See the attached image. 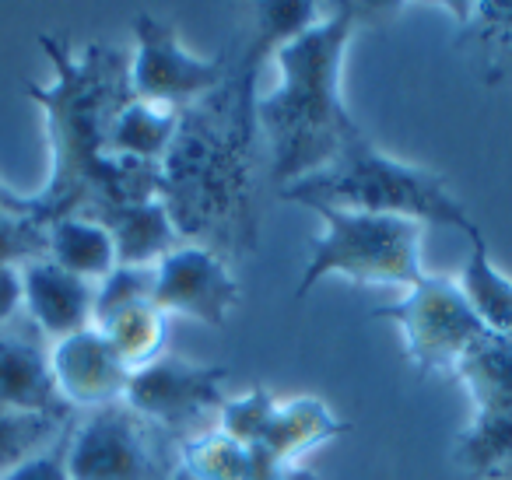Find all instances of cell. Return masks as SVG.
Masks as SVG:
<instances>
[{
  "mask_svg": "<svg viewBox=\"0 0 512 480\" xmlns=\"http://www.w3.org/2000/svg\"><path fill=\"white\" fill-rule=\"evenodd\" d=\"M46 260L88 284H99L120 267L113 235L106 232V225L85 214H67L46 225Z\"/></svg>",
  "mask_w": 512,
  "mask_h": 480,
  "instance_id": "e0dca14e",
  "label": "cell"
},
{
  "mask_svg": "<svg viewBox=\"0 0 512 480\" xmlns=\"http://www.w3.org/2000/svg\"><path fill=\"white\" fill-rule=\"evenodd\" d=\"M92 309L95 284L60 270L46 256L22 263V312L39 337H50L57 344L71 333L88 330L95 326Z\"/></svg>",
  "mask_w": 512,
  "mask_h": 480,
  "instance_id": "7c38bea8",
  "label": "cell"
},
{
  "mask_svg": "<svg viewBox=\"0 0 512 480\" xmlns=\"http://www.w3.org/2000/svg\"><path fill=\"white\" fill-rule=\"evenodd\" d=\"M348 428L351 424L337 421V417L330 414L327 403L313 400V396H299V400L278 403V407H274V414H271V421H267L260 442L249 445V449H253L256 456L271 459V463L292 466L302 452H309L313 445L327 442V438L344 435Z\"/></svg>",
  "mask_w": 512,
  "mask_h": 480,
  "instance_id": "9a60e30c",
  "label": "cell"
},
{
  "mask_svg": "<svg viewBox=\"0 0 512 480\" xmlns=\"http://www.w3.org/2000/svg\"><path fill=\"white\" fill-rule=\"evenodd\" d=\"M456 463L477 480H512V424L470 421Z\"/></svg>",
  "mask_w": 512,
  "mask_h": 480,
  "instance_id": "7402d4cb",
  "label": "cell"
},
{
  "mask_svg": "<svg viewBox=\"0 0 512 480\" xmlns=\"http://www.w3.org/2000/svg\"><path fill=\"white\" fill-rule=\"evenodd\" d=\"M155 309L162 316H190L207 326H225L239 302V281L221 253L183 242L155 263Z\"/></svg>",
  "mask_w": 512,
  "mask_h": 480,
  "instance_id": "30bf717a",
  "label": "cell"
},
{
  "mask_svg": "<svg viewBox=\"0 0 512 480\" xmlns=\"http://www.w3.org/2000/svg\"><path fill=\"white\" fill-rule=\"evenodd\" d=\"M316 214L323 218V235L313 242V256L295 288V302H302L330 274L348 277L355 284L404 291L425 277L418 221L390 218V214L337 211V207H316Z\"/></svg>",
  "mask_w": 512,
  "mask_h": 480,
  "instance_id": "5b68a950",
  "label": "cell"
},
{
  "mask_svg": "<svg viewBox=\"0 0 512 480\" xmlns=\"http://www.w3.org/2000/svg\"><path fill=\"white\" fill-rule=\"evenodd\" d=\"M39 256H46L43 221L0 207V267H22Z\"/></svg>",
  "mask_w": 512,
  "mask_h": 480,
  "instance_id": "4316f807",
  "label": "cell"
},
{
  "mask_svg": "<svg viewBox=\"0 0 512 480\" xmlns=\"http://www.w3.org/2000/svg\"><path fill=\"white\" fill-rule=\"evenodd\" d=\"M53 67L50 85H29L50 134V179L39 190L46 225L67 214L158 197V165L109 155V127L130 95V57L120 46L88 43L74 50L64 36H39Z\"/></svg>",
  "mask_w": 512,
  "mask_h": 480,
  "instance_id": "6da1fadb",
  "label": "cell"
},
{
  "mask_svg": "<svg viewBox=\"0 0 512 480\" xmlns=\"http://www.w3.org/2000/svg\"><path fill=\"white\" fill-rule=\"evenodd\" d=\"M278 193L281 200H292L309 211L337 207V211L390 214V218H407L418 225L456 228L463 235L474 228V218L449 193L439 172L386 155L365 134L351 141L327 169L281 186Z\"/></svg>",
  "mask_w": 512,
  "mask_h": 480,
  "instance_id": "277c9868",
  "label": "cell"
},
{
  "mask_svg": "<svg viewBox=\"0 0 512 480\" xmlns=\"http://www.w3.org/2000/svg\"><path fill=\"white\" fill-rule=\"evenodd\" d=\"M225 57H197L183 46L169 22L151 15L134 18L130 95L162 109H190L225 81Z\"/></svg>",
  "mask_w": 512,
  "mask_h": 480,
  "instance_id": "ba28073f",
  "label": "cell"
},
{
  "mask_svg": "<svg viewBox=\"0 0 512 480\" xmlns=\"http://www.w3.org/2000/svg\"><path fill=\"white\" fill-rule=\"evenodd\" d=\"M0 207H4V211H15V214H29V218H39L46 225L39 193H22L11 183H4V179H0Z\"/></svg>",
  "mask_w": 512,
  "mask_h": 480,
  "instance_id": "f546056e",
  "label": "cell"
},
{
  "mask_svg": "<svg viewBox=\"0 0 512 480\" xmlns=\"http://www.w3.org/2000/svg\"><path fill=\"white\" fill-rule=\"evenodd\" d=\"M365 15H372L365 4H337L274 53L281 81L271 95L256 99V130L271 144V179L278 190L327 169L362 137L344 106L341 74Z\"/></svg>",
  "mask_w": 512,
  "mask_h": 480,
  "instance_id": "3957f363",
  "label": "cell"
},
{
  "mask_svg": "<svg viewBox=\"0 0 512 480\" xmlns=\"http://www.w3.org/2000/svg\"><path fill=\"white\" fill-rule=\"evenodd\" d=\"M267 57L249 46L211 95L179 113V127L158 165V197L183 239L207 249H253V137L256 71Z\"/></svg>",
  "mask_w": 512,
  "mask_h": 480,
  "instance_id": "7a4b0ae2",
  "label": "cell"
},
{
  "mask_svg": "<svg viewBox=\"0 0 512 480\" xmlns=\"http://www.w3.org/2000/svg\"><path fill=\"white\" fill-rule=\"evenodd\" d=\"M470 256L467 267L460 274V291L470 302V309L477 312V319L484 323V330L495 337H512V281L502 270L491 263L488 242H484L481 228H470Z\"/></svg>",
  "mask_w": 512,
  "mask_h": 480,
  "instance_id": "ac0fdd59",
  "label": "cell"
},
{
  "mask_svg": "<svg viewBox=\"0 0 512 480\" xmlns=\"http://www.w3.org/2000/svg\"><path fill=\"white\" fill-rule=\"evenodd\" d=\"M323 18V8L309 4V0H295V4H256V36L253 46L264 50L267 57L278 53L285 43H292L295 36L316 25Z\"/></svg>",
  "mask_w": 512,
  "mask_h": 480,
  "instance_id": "d4e9b609",
  "label": "cell"
},
{
  "mask_svg": "<svg viewBox=\"0 0 512 480\" xmlns=\"http://www.w3.org/2000/svg\"><path fill=\"white\" fill-rule=\"evenodd\" d=\"M67 431L50 445V449L36 452V456L25 459L18 470H11L8 477H0V480H71L67 477Z\"/></svg>",
  "mask_w": 512,
  "mask_h": 480,
  "instance_id": "83f0119b",
  "label": "cell"
},
{
  "mask_svg": "<svg viewBox=\"0 0 512 480\" xmlns=\"http://www.w3.org/2000/svg\"><path fill=\"white\" fill-rule=\"evenodd\" d=\"M151 295H155V267H116L113 274H106L95 284L92 323L106 326L120 312L148 305Z\"/></svg>",
  "mask_w": 512,
  "mask_h": 480,
  "instance_id": "cb8c5ba5",
  "label": "cell"
},
{
  "mask_svg": "<svg viewBox=\"0 0 512 480\" xmlns=\"http://www.w3.org/2000/svg\"><path fill=\"white\" fill-rule=\"evenodd\" d=\"M179 463H186L204 480H253V452L221 431H200L183 438Z\"/></svg>",
  "mask_w": 512,
  "mask_h": 480,
  "instance_id": "603a6c76",
  "label": "cell"
},
{
  "mask_svg": "<svg viewBox=\"0 0 512 480\" xmlns=\"http://www.w3.org/2000/svg\"><path fill=\"white\" fill-rule=\"evenodd\" d=\"M179 127L176 109L148 106V102L130 99L116 113L109 127V155L120 162H141V165H162L172 137Z\"/></svg>",
  "mask_w": 512,
  "mask_h": 480,
  "instance_id": "d6986e66",
  "label": "cell"
},
{
  "mask_svg": "<svg viewBox=\"0 0 512 480\" xmlns=\"http://www.w3.org/2000/svg\"><path fill=\"white\" fill-rule=\"evenodd\" d=\"M169 480H204V477H200V473H193L186 463H176V466H172V473H169Z\"/></svg>",
  "mask_w": 512,
  "mask_h": 480,
  "instance_id": "4dcf8cb0",
  "label": "cell"
},
{
  "mask_svg": "<svg viewBox=\"0 0 512 480\" xmlns=\"http://www.w3.org/2000/svg\"><path fill=\"white\" fill-rule=\"evenodd\" d=\"M74 417H46V414H29V410H11L0 407V477H8L11 470L32 459L36 452L50 449Z\"/></svg>",
  "mask_w": 512,
  "mask_h": 480,
  "instance_id": "ffe728a7",
  "label": "cell"
},
{
  "mask_svg": "<svg viewBox=\"0 0 512 480\" xmlns=\"http://www.w3.org/2000/svg\"><path fill=\"white\" fill-rule=\"evenodd\" d=\"M274 407H278V400H274V396L267 393L264 386H253L249 393H242V396H235V400L221 403L218 431L232 438V442H239V445H246V449H249V445L260 442V435H264V428H267V421H271Z\"/></svg>",
  "mask_w": 512,
  "mask_h": 480,
  "instance_id": "484cf974",
  "label": "cell"
},
{
  "mask_svg": "<svg viewBox=\"0 0 512 480\" xmlns=\"http://www.w3.org/2000/svg\"><path fill=\"white\" fill-rule=\"evenodd\" d=\"M50 372L71 410L120 403L130 382V368L123 365V358L99 326L57 340L50 347Z\"/></svg>",
  "mask_w": 512,
  "mask_h": 480,
  "instance_id": "8fae6325",
  "label": "cell"
},
{
  "mask_svg": "<svg viewBox=\"0 0 512 480\" xmlns=\"http://www.w3.org/2000/svg\"><path fill=\"white\" fill-rule=\"evenodd\" d=\"M474 400V421L512 424V337L484 333L456 368Z\"/></svg>",
  "mask_w": 512,
  "mask_h": 480,
  "instance_id": "2e32d148",
  "label": "cell"
},
{
  "mask_svg": "<svg viewBox=\"0 0 512 480\" xmlns=\"http://www.w3.org/2000/svg\"><path fill=\"white\" fill-rule=\"evenodd\" d=\"M165 431L144 421L127 403L95 407L74 417L67 431V477L71 480H169Z\"/></svg>",
  "mask_w": 512,
  "mask_h": 480,
  "instance_id": "52a82bcc",
  "label": "cell"
},
{
  "mask_svg": "<svg viewBox=\"0 0 512 480\" xmlns=\"http://www.w3.org/2000/svg\"><path fill=\"white\" fill-rule=\"evenodd\" d=\"M22 312V267H0V330Z\"/></svg>",
  "mask_w": 512,
  "mask_h": 480,
  "instance_id": "f1b7e54d",
  "label": "cell"
},
{
  "mask_svg": "<svg viewBox=\"0 0 512 480\" xmlns=\"http://www.w3.org/2000/svg\"><path fill=\"white\" fill-rule=\"evenodd\" d=\"M85 218H95L99 225H106V232L113 235L120 267H155L162 256L183 246V235H179L162 197L134 200V204H109L85 214Z\"/></svg>",
  "mask_w": 512,
  "mask_h": 480,
  "instance_id": "5bb4252c",
  "label": "cell"
},
{
  "mask_svg": "<svg viewBox=\"0 0 512 480\" xmlns=\"http://www.w3.org/2000/svg\"><path fill=\"white\" fill-rule=\"evenodd\" d=\"M228 368L197 365L176 354H158L144 368L130 372L123 403L165 435H190L207 414H218L225 403Z\"/></svg>",
  "mask_w": 512,
  "mask_h": 480,
  "instance_id": "9c48e42d",
  "label": "cell"
},
{
  "mask_svg": "<svg viewBox=\"0 0 512 480\" xmlns=\"http://www.w3.org/2000/svg\"><path fill=\"white\" fill-rule=\"evenodd\" d=\"M0 407L29 410L46 417H74L50 372V351L43 340L15 326L0 330Z\"/></svg>",
  "mask_w": 512,
  "mask_h": 480,
  "instance_id": "4fadbf2b",
  "label": "cell"
},
{
  "mask_svg": "<svg viewBox=\"0 0 512 480\" xmlns=\"http://www.w3.org/2000/svg\"><path fill=\"white\" fill-rule=\"evenodd\" d=\"M99 330L109 337V344L116 347V354H120L130 372L144 368L148 361H155L165 344V316L155 309V302L120 312V316L109 319Z\"/></svg>",
  "mask_w": 512,
  "mask_h": 480,
  "instance_id": "44dd1931",
  "label": "cell"
},
{
  "mask_svg": "<svg viewBox=\"0 0 512 480\" xmlns=\"http://www.w3.org/2000/svg\"><path fill=\"white\" fill-rule=\"evenodd\" d=\"M372 316L390 319L397 326L404 337L407 358L425 375H456L470 347L488 333L463 298L460 284L432 274H425L414 288H407L404 298L379 305Z\"/></svg>",
  "mask_w": 512,
  "mask_h": 480,
  "instance_id": "8992f818",
  "label": "cell"
}]
</instances>
